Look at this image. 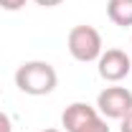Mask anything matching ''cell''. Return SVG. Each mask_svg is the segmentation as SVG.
<instances>
[{
    "label": "cell",
    "mask_w": 132,
    "mask_h": 132,
    "mask_svg": "<svg viewBox=\"0 0 132 132\" xmlns=\"http://www.w3.org/2000/svg\"><path fill=\"white\" fill-rule=\"evenodd\" d=\"M56 84L59 74L48 61H26L15 71V86L31 97H46L56 89Z\"/></svg>",
    "instance_id": "obj_1"
},
{
    "label": "cell",
    "mask_w": 132,
    "mask_h": 132,
    "mask_svg": "<svg viewBox=\"0 0 132 132\" xmlns=\"http://www.w3.org/2000/svg\"><path fill=\"white\" fill-rule=\"evenodd\" d=\"M66 46H69V53L81 61V64H92L102 56V36L94 26H74L69 31V38H66Z\"/></svg>",
    "instance_id": "obj_2"
},
{
    "label": "cell",
    "mask_w": 132,
    "mask_h": 132,
    "mask_svg": "<svg viewBox=\"0 0 132 132\" xmlns=\"http://www.w3.org/2000/svg\"><path fill=\"white\" fill-rule=\"evenodd\" d=\"M97 112L104 119H122L132 112V92L125 86H107L97 97Z\"/></svg>",
    "instance_id": "obj_3"
},
{
    "label": "cell",
    "mask_w": 132,
    "mask_h": 132,
    "mask_svg": "<svg viewBox=\"0 0 132 132\" xmlns=\"http://www.w3.org/2000/svg\"><path fill=\"white\" fill-rule=\"evenodd\" d=\"M97 69L104 81H122L132 69V59L122 48H107L97 59Z\"/></svg>",
    "instance_id": "obj_4"
},
{
    "label": "cell",
    "mask_w": 132,
    "mask_h": 132,
    "mask_svg": "<svg viewBox=\"0 0 132 132\" xmlns=\"http://www.w3.org/2000/svg\"><path fill=\"white\" fill-rule=\"evenodd\" d=\"M94 117H99L97 107H92V104H86V102H74V104H69L64 109L61 125H64L66 132H76L79 127H84L86 122H92Z\"/></svg>",
    "instance_id": "obj_5"
},
{
    "label": "cell",
    "mask_w": 132,
    "mask_h": 132,
    "mask_svg": "<svg viewBox=\"0 0 132 132\" xmlns=\"http://www.w3.org/2000/svg\"><path fill=\"white\" fill-rule=\"evenodd\" d=\"M107 15L119 28L132 26V0H109L107 3Z\"/></svg>",
    "instance_id": "obj_6"
},
{
    "label": "cell",
    "mask_w": 132,
    "mask_h": 132,
    "mask_svg": "<svg viewBox=\"0 0 132 132\" xmlns=\"http://www.w3.org/2000/svg\"><path fill=\"white\" fill-rule=\"evenodd\" d=\"M76 132H109V127H107V122H104V117L99 114V117H94L92 122H86L84 127H79Z\"/></svg>",
    "instance_id": "obj_7"
},
{
    "label": "cell",
    "mask_w": 132,
    "mask_h": 132,
    "mask_svg": "<svg viewBox=\"0 0 132 132\" xmlns=\"http://www.w3.org/2000/svg\"><path fill=\"white\" fill-rule=\"evenodd\" d=\"M26 3H28V0H0V8L15 13V10H20V8H26Z\"/></svg>",
    "instance_id": "obj_8"
},
{
    "label": "cell",
    "mask_w": 132,
    "mask_h": 132,
    "mask_svg": "<svg viewBox=\"0 0 132 132\" xmlns=\"http://www.w3.org/2000/svg\"><path fill=\"white\" fill-rule=\"evenodd\" d=\"M0 132H13V125H10V117L5 112H0Z\"/></svg>",
    "instance_id": "obj_9"
},
{
    "label": "cell",
    "mask_w": 132,
    "mask_h": 132,
    "mask_svg": "<svg viewBox=\"0 0 132 132\" xmlns=\"http://www.w3.org/2000/svg\"><path fill=\"white\" fill-rule=\"evenodd\" d=\"M119 122H122V125H119V132H132V112H130V114H125Z\"/></svg>",
    "instance_id": "obj_10"
},
{
    "label": "cell",
    "mask_w": 132,
    "mask_h": 132,
    "mask_svg": "<svg viewBox=\"0 0 132 132\" xmlns=\"http://www.w3.org/2000/svg\"><path fill=\"white\" fill-rule=\"evenodd\" d=\"M36 5H41V8H56V5H61L64 0H33Z\"/></svg>",
    "instance_id": "obj_11"
},
{
    "label": "cell",
    "mask_w": 132,
    "mask_h": 132,
    "mask_svg": "<svg viewBox=\"0 0 132 132\" xmlns=\"http://www.w3.org/2000/svg\"><path fill=\"white\" fill-rule=\"evenodd\" d=\"M43 132H61V130H43Z\"/></svg>",
    "instance_id": "obj_12"
}]
</instances>
